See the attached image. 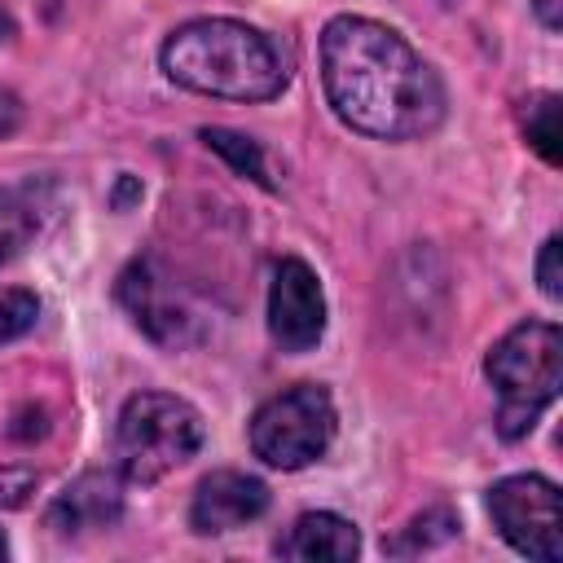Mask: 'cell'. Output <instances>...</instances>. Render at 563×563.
I'll use <instances>...</instances> for the list:
<instances>
[{
  "label": "cell",
  "mask_w": 563,
  "mask_h": 563,
  "mask_svg": "<svg viewBox=\"0 0 563 563\" xmlns=\"http://www.w3.org/2000/svg\"><path fill=\"white\" fill-rule=\"evenodd\" d=\"M321 84L330 110L365 136L413 141L440 128L444 84L427 57L374 18L343 13L321 31Z\"/></svg>",
  "instance_id": "6da1fadb"
},
{
  "label": "cell",
  "mask_w": 563,
  "mask_h": 563,
  "mask_svg": "<svg viewBox=\"0 0 563 563\" xmlns=\"http://www.w3.org/2000/svg\"><path fill=\"white\" fill-rule=\"evenodd\" d=\"M158 57L172 84L202 97L268 101L286 88V62L277 44L233 18H198L176 26Z\"/></svg>",
  "instance_id": "7a4b0ae2"
},
{
  "label": "cell",
  "mask_w": 563,
  "mask_h": 563,
  "mask_svg": "<svg viewBox=\"0 0 563 563\" xmlns=\"http://www.w3.org/2000/svg\"><path fill=\"white\" fill-rule=\"evenodd\" d=\"M484 374L497 391V431L519 440L537 427L545 405L563 387V334L550 321H519L484 356Z\"/></svg>",
  "instance_id": "3957f363"
},
{
  "label": "cell",
  "mask_w": 563,
  "mask_h": 563,
  "mask_svg": "<svg viewBox=\"0 0 563 563\" xmlns=\"http://www.w3.org/2000/svg\"><path fill=\"white\" fill-rule=\"evenodd\" d=\"M202 449V413L167 391H141L119 409L114 457L128 484H158Z\"/></svg>",
  "instance_id": "277c9868"
},
{
  "label": "cell",
  "mask_w": 563,
  "mask_h": 563,
  "mask_svg": "<svg viewBox=\"0 0 563 563\" xmlns=\"http://www.w3.org/2000/svg\"><path fill=\"white\" fill-rule=\"evenodd\" d=\"M246 440H251V453L277 471H299V466L317 462L334 440L330 391L317 383H299V387L277 391L273 400H264L255 409Z\"/></svg>",
  "instance_id": "5b68a950"
},
{
  "label": "cell",
  "mask_w": 563,
  "mask_h": 563,
  "mask_svg": "<svg viewBox=\"0 0 563 563\" xmlns=\"http://www.w3.org/2000/svg\"><path fill=\"white\" fill-rule=\"evenodd\" d=\"M488 515L497 532L537 563L563 559V515L559 488L545 475H506L488 488Z\"/></svg>",
  "instance_id": "8992f818"
},
{
  "label": "cell",
  "mask_w": 563,
  "mask_h": 563,
  "mask_svg": "<svg viewBox=\"0 0 563 563\" xmlns=\"http://www.w3.org/2000/svg\"><path fill=\"white\" fill-rule=\"evenodd\" d=\"M114 295L145 339H154L163 347H185L198 339V312L189 308L185 290L154 260H132L119 273Z\"/></svg>",
  "instance_id": "52a82bcc"
},
{
  "label": "cell",
  "mask_w": 563,
  "mask_h": 563,
  "mask_svg": "<svg viewBox=\"0 0 563 563\" xmlns=\"http://www.w3.org/2000/svg\"><path fill=\"white\" fill-rule=\"evenodd\" d=\"M268 334L282 352H312L325 334V295L317 273L286 255L273 264L268 282Z\"/></svg>",
  "instance_id": "ba28073f"
},
{
  "label": "cell",
  "mask_w": 563,
  "mask_h": 563,
  "mask_svg": "<svg viewBox=\"0 0 563 563\" xmlns=\"http://www.w3.org/2000/svg\"><path fill=\"white\" fill-rule=\"evenodd\" d=\"M268 510V484L246 471H211L189 501V528L202 537L233 532Z\"/></svg>",
  "instance_id": "9c48e42d"
},
{
  "label": "cell",
  "mask_w": 563,
  "mask_h": 563,
  "mask_svg": "<svg viewBox=\"0 0 563 563\" xmlns=\"http://www.w3.org/2000/svg\"><path fill=\"white\" fill-rule=\"evenodd\" d=\"M119 515H123V488H119V479L106 475V471H84L79 479H70L53 497L48 528L75 537V532H88V528H110Z\"/></svg>",
  "instance_id": "30bf717a"
},
{
  "label": "cell",
  "mask_w": 563,
  "mask_h": 563,
  "mask_svg": "<svg viewBox=\"0 0 563 563\" xmlns=\"http://www.w3.org/2000/svg\"><path fill=\"white\" fill-rule=\"evenodd\" d=\"M356 550H361L356 528L330 510L299 515L295 528L277 541V554L295 559V563H347V559H356Z\"/></svg>",
  "instance_id": "8fae6325"
},
{
  "label": "cell",
  "mask_w": 563,
  "mask_h": 563,
  "mask_svg": "<svg viewBox=\"0 0 563 563\" xmlns=\"http://www.w3.org/2000/svg\"><path fill=\"white\" fill-rule=\"evenodd\" d=\"M40 229V207L26 189L0 185V264L13 260Z\"/></svg>",
  "instance_id": "7c38bea8"
},
{
  "label": "cell",
  "mask_w": 563,
  "mask_h": 563,
  "mask_svg": "<svg viewBox=\"0 0 563 563\" xmlns=\"http://www.w3.org/2000/svg\"><path fill=\"white\" fill-rule=\"evenodd\" d=\"M202 141L238 172V176H251L255 185H273L268 180V163H264V154H260V145L251 141V136H242V132H229V128H202Z\"/></svg>",
  "instance_id": "4fadbf2b"
},
{
  "label": "cell",
  "mask_w": 563,
  "mask_h": 563,
  "mask_svg": "<svg viewBox=\"0 0 563 563\" xmlns=\"http://www.w3.org/2000/svg\"><path fill=\"white\" fill-rule=\"evenodd\" d=\"M523 136L545 163H559V97L554 92L523 101Z\"/></svg>",
  "instance_id": "5bb4252c"
},
{
  "label": "cell",
  "mask_w": 563,
  "mask_h": 563,
  "mask_svg": "<svg viewBox=\"0 0 563 563\" xmlns=\"http://www.w3.org/2000/svg\"><path fill=\"white\" fill-rule=\"evenodd\" d=\"M35 317H40V299L31 290H22V286L0 290V347L22 339L35 325Z\"/></svg>",
  "instance_id": "9a60e30c"
},
{
  "label": "cell",
  "mask_w": 563,
  "mask_h": 563,
  "mask_svg": "<svg viewBox=\"0 0 563 563\" xmlns=\"http://www.w3.org/2000/svg\"><path fill=\"white\" fill-rule=\"evenodd\" d=\"M559 255H563V242H559V238H545V246H541V255H537V282H541V290H545L550 299L563 295V264H559Z\"/></svg>",
  "instance_id": "2e32d148"
},
{
  "label": "cell",
  "mask_w": 563,
  "mask_h": 563,
  "mask_svg": "<svg viewBox=\"0 0 563 563\" xmlns=\"http://www.w3.org/2000/svg\"><path fill=\"white\" fill-rule=\"evenodd\" d=\"M31 493H35V475L26 466H0V506L4 510L26 506Z\"/></svg>",
  "instance_id": "e0dca14e"
},
{
  "label": "cell",
  "mask_w": 563,
  "mask_h": 563,
  "mask_svg": "<svg viewBox=\"0 0 563 563\" xmlns=\"http://www.w3.org/2000/svg\"><path fill=\"white\" fill-rule=\"evenodd\" d=\"M18 123H22V106H18V97H13L9 88H0V141H4Z\"/></svg>",
  "instance_id": "ac0fdd59"
},
{
  "label": "cell",
  "mask_w": 563,
  "mask_h": 563,
  "mask_svg": "<svg viewBox=\"0 0 563 563\" xmlns=\"http://www.w3.org/2000/svg\"><path fill=\"white\" fill-rule=\"evenodd\" d=\"M541 13H545V26L554 31V26H559V18H554V0H541Z\"/></svg>",
  "instance_id": "d6986e66"
},
{
  "label": "cell",
  "mask_w": 563,
  "mask_h": 563,
  "mask_svg": "<svg viewBox=\"0 0 563 563\" xmlns=\"http://www.w3.org/2000/svg\"><path fill=\"white\" fill-rule=\"evenodd\" d=\"M9 35H13V18H9V13H4V9H0V44H4V40H9Z\"/></svg>",
  "instance_id": "ffe728a7"
},
{
  "label": "cell",
  "mask_w": 563,
  "mask_h": 563,
  "mask_svg": "<svg viewBox=\"0 0 563 563\" xmlns=\"http://www.w3.org/2000/svg\"><path fill=\"white\" fill-rule=\"evenodd\" d=\"M4 554H9V545H4V537H0V559H4Z\"/></svg>",
  "instance_id": "44dd1931"
}]
</instances>
